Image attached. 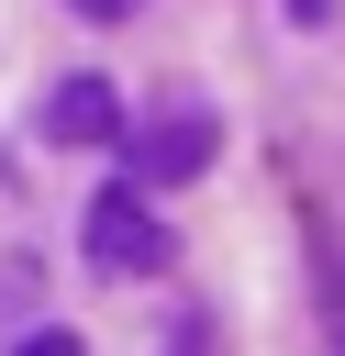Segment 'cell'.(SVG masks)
<instances>
[{
  "label": "cell",
  "instance_id": "4",
  "mask_svg": "<svg viewBox=\"0 0 345 356\" xmlns=\"http://www.w3.org/2000/svg\"><path fill=\"white\" fill-rule=\"evenodd\" d=\"M11 356H89V345H78V334H67V323H45V334H22V345H11Z\"/></svg>",
  "mask_w": 345,
  "mask_h": 356
},
{
  "label": "cell",
  "instance_id": "3",
  "mask_svg": "<svg viewBox=\"0 0 345 356\" xmlns=\"http://www.w3.org/2000/svg\"><path fill=\"white\" fill-rule=\"evenodd\" d=\"M33 134H45V145H111V134H122V89L78 67V78H56V89H45Z\"/></svg>",
  "mask_w": 345,
  "mask_h": 356
},
{
  "label": "cell",
  "instance_id": "2",
  "mask_svg": "<svg viewBox=\"0 0 345 356\" xmlns=\"http://www.w3.org/2000/svg\"><path fill=\"white\" fill-rule=\"evenodd\" d=\"M122 145V178L134 189H178V178H200L211 167V145H223V111H156V122H134V134H111Z\"/></svg>",
  "mask_w": 345,
  "mask_h": 356
},
{
  "label": "cell",
  "instance_id": "5",
  "mask_svg": "<svg viewBox=\"0 0 345 356\" xmlns=\"http://www.w3.org/2000/svg\"><path fill=\"white\" fill-rule=\"evenodd\" d=\"M67 11H78V22H134L145 0H67Z\"/></svg>",
  "mask_w": 345,
  "mask_h": 356
},
{
  "label": "cell",
  "instance_id": "1",
  "mask_svg": "<svg viewBox=\"0 0 345 356\" xmlns=\"http://www.w3.org/2000/svg\"><path fill=\"white\" fill-rule=\"evenodd\" d=\"M145 200H156V189H134V178H111V189L89 200L78 234H89V267H100V278H167V267H178V234H167Z\"/></svg>",
  "mask_w": 345,
  "mask_h": 356
}]
</instances>
